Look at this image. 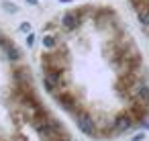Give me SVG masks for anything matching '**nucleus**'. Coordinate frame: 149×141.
Returning a JSON list of instances; mask_svg holds the SVG:
<instances>
[{
	"label": "nucleus",
	"mask_w": 149,
	"mask_h": 141,
	"mask_svg": "<svg viewBox=\"0 0 149 141\" xmlns=\"http://www.w3.org/2000/svg\"><path fill=\"white\" fill-rule=\"evenodd\" d=\"M131 125H133L131 114H118V117L114 119V123H112V131H114V133H125V131H129Z\"/></svg>",
	"instance_id": "3"
},
{
	"label": "nucleus",
	"mask_w": 149,
	"mask_h": 141,
	"mask_svg": "<svg viewBox=\"0 0 149 141\" xmlns=\"http://www.w3.org/2000/svg\"><path fill=\"white\" fill-rule=\"evenodd\" d=\"M19 31H23V33H29V31H31V25H29V23H23V25L19 27Z\"/></svg>",
	"instance_id": "12"
},
{
	"label": "nucleus",
	"mask_w": 149,
	"mask_h": 141,
	"mask_svg": "<svg viewBox=\"0 0 149 141\" xmlns=\"http://www.w3.org/2000/svg\"><path fill=\"white\" fill-rule=\"evenodd\" d=\"M76 125H78V129H80L84 135L94 137V133H96V125H94V119H92L88 112H78V114H76Z\"/></svg>",
	"instance_id": "1"
},
{
	"label": "nucleus",
	"mask_w": 149,
	"mask_h": 141,
	"mask_svg": "<svg viewBox=\"0 0 149 141\" xmlns=\"http://www.w3.org/2000/svg\"><path fill=\"white\" fill-rule=\"evenodd\" d=\"M143 139H145V133H137V135H135L131 141H143Z\"/></svg>",
	"instance_id": "13"
},
{
	"label": "nucleus",
	"mask_w": 149,
	"mask_h": 141,
	"mask_svg": "<svg viewBox=\"0 0 149 141\" xmlns=\"http://www.w3.org/2000/svg\"><path fill=\"white\" fill-rule=\"evenodd\" d=\"M43 47L49 49V51L55 49V47H57V37H55V35H45V37H43Z\"/></svg>",
	"instance_id": "8"
},
{
	"label": "nucleus",
	"mask_w": 149,
	"mask_h": 141,
	"mask_svg": "<svg viewBox=\"0 0 149 141\" xmlns=\"http://www.w3.org/2000/svg\"><path fill=\"white\" fill-rule=\"evenodd\" d=\"M59 2H72V0H59Z\"/></svg>",
	"instance_id": "17"
},
{
	"label": "nucleus",
	"mask_w": 149,
	"mask_h": 141,
	"mask_svg": "<svg viewBox=\"0 0 149 141\" xmlns=\"http://www.w3.org/2000/svg\"><path fill=\"white\" fill-rule=\"evenodd\" d=\"M137 94H139V100L143 104H149V86L147 84H139L137 86Z\"/></svg>",
	"instance_id": "7"
},
{
	"label": "nucleus",
	"mask_w": 149,
	"mask_h": 141,
	"mask_svg": "<svg viewBox=\"0 0 149 141\" xmlns=\"http://www.w3.org/2000/svg\"><path fill=\"white\" fill-rule=\"evenodd\" d=\"M27 2H29V4H37V2H39V0H27Z\"/></svg>",
	"instance_id": "15"
},
{
	"label": "nucleus",
	"mask_w": 149,
	"mask_h": 141,
	"mask_svg": "<svg viewBox=\"0 0 149 141\" xmlns=\"http://www.w3.org/2000/svg\"><path fill=\"white\" fill-rule=\"evenodd\" d=\"M13 141H25V139H23V137H15Z\"/></svg>",
	"instance_id": "16"
},
{
	"label": "nucleus",
	"mask_w": 149,
	"mask_h": 141,
	"mask_svg": "<svg viewBox=\"0 0 149 141\" xmlns=\"http://www.w3.org/2000/svg\"><path fill=\"white\" fill-rule=\"evenodd\" d=\"M2 8H4V10H6V13H10V15H13V13H17V10H19V8H17V6H13V4H10V2H2Z\"/></svg>",
	"instance_id": "9"
},
{
	"label": "nucleus",
	"mask_w": 149,
	"mask_h": 141,
	"mask_svg": "<svg viewBox=\"0 0 149 141\" xmlns=\"http://www.w3.org/2000/svg\"><path fill=\"white\" fill-rule=\"evenodd\" d=\"M129 2H131V4H133V8L137 10V8H141V6L147 2V0H129Z\"/></svg>",
	"instance_id": "10"
},
{
	"label": "nucleus",
	"mask_w": 149,
	"mask_h": 141,
	"mask_svg": "<svg viewBox=\"0 0 149 141\" xmlns=\"http://www.w3.org/2000/svg\"><path fill=\"white\" fill-rule=\"evenodd\" d=\"M2 51L6 53V59H8V61H19V59H21V55H23V53H21V49H19L15 43H10V41H6V45L2 47Z\"/></svg>",
	"instance_id": "4"
},
{
	"label": "nucleus",
	"mask_w": 149,
	"mask_h": 141,
	"mask_svg": "<svg viewBox=\"0 0 149 141\" xmlns=\"http://www.w3.org/2000/svg\"><path fill=\"white\" fill-rule=\"evenodd\" d=\"M57 102H59V106L65 108L68 112H76V100H74L72 94H61V96H57Z\"/></svg>",
	"instance_id": "5"
},
{
	"label": "nucleus",
	"mask_w": 149,
	"mask_h": 141,
	"mask_svg": "<svg viewBox=\"0 0 149 141\" xmlns=\"http://www.w3.org/2000/svg\"><path fill=\"white\" fill-rule=\"evenodd\" d=\"M82 25V13L80 10H68L61 17V27L63 31H76Z\"/></svg>",
	"instance_id": "2"
},
{
	"label": "nucleus",
	"mask_w": 149,
	"mask_h": 141,
	"mask_svg": "<svg viewBox=\"0 0 149 141\" xmlns=\"http://www.w3.org/2000/svg\"><path fill=\"white\" fill-rule=\"evenodd\" d=\"M137 19H139V23L143 27L149 29V2H145L141 8H137Z\"/></svg>",
	"instance_id": "6"
},
{
	"label": "nucleus",
	"mask_w": 149,
	"mask_h": 141,
	"mask_svg": "<svg viewBox=\"0 0 149 141\" xmlns=\"http://www.w3.org/2000/svg\"><path fill=\"white\" fill-rule=\"evenodd\" d=\"M27 45H29V47H33V45H35V35H33V33H29V35H27Z\"/></svg>",
	"instance_id": "11"
},
{
	"label": "nucleus",
	"mask_w": 149,
	"mask_h": 141,
	"mask_svg": "<svg viewBox=\"0 0 149 141\" xmlns=\"http://www.w3.org/2000/svg\"><path fill=\"white\" fill-rule=\"evenodd\" d=\"M6 41H8V39H6V37H4V35H0V49H2V47H4V45H6Z\"/></svg>",
	"instance_id": "14"
}]
</instances>
